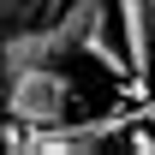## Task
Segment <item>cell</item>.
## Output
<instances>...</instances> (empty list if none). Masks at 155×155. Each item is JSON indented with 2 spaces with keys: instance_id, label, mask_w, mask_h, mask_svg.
Segmentation results:
<instances>
[{
  "instance_id": "cell-3",
  "label": "cell",
  "mask_w": 155,
  "mask_h": 155,
  "mask_svg": "<svg viewBox=\"0 0 155 155\" xmlns=\"http://www.w3.org/2000/svg\"><path fill=\"white\" fill-rule=\"evenodd\" d=\"M149 54H155V0H149Z\"/></svg>"
},
{
  "instance_id": "cell-1",
  "label": "cell",
  "mask_w": 155,
  "mask_h": 155,
  "mask_svg": "<svg viewBox=\"0 0 155 155\" xmlns=\"http://www.w3.org/2000/svg\"><path fill=\"white\" fill-rule=\"evenodd\" d=\"M78 107V84L66 66H0V114L18 125H60Z\"/></svg>"
},
{
  "instance_id": "cell-2",
  "label": "cell",
  "mask_w": 155,
  "mask_h": 155,
  "mask_svg": "<svg viewBox=\"0 0 155 155\" xmlns=\"http://www.w3.org/2000/svg\"><path fill=\"white\" fill-rule=\"evenodd\" d=\"M114 36L125 48V66H131V90H143V78L155 72L149 54V0H114Z\"/></svg>"
}]
</instances>
